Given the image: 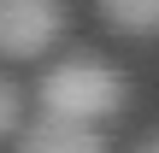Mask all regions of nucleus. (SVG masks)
I'll return each instance as SVG.
<instances>
[{
    "label": "nucleus",
    "mask_w": 159,
    "mask_h": 153,
    "mask_svg": "<svg viewBox=\"0 0 159 153\" xmlns=\"http://www.w3.org/2000/svg\"><path fill=\"white\" fill-rule=\"evenodd\" d=\"M41 118H65V124H100V118H112V112H124V100H130V83L106 65V59H94V53H71V59H59L47 77H41Z\"/></svg>",
    "instance_id": "obj_1"
},
{
    "label": "nucleus",
    "mask_w": 159,
    "mask_h": 153,
    "mask_svg": "<svg viewBox=\"0 0 159 153\" xmlns=\"http://www.w3.org/2000/svg\"><path fill=\"white\" fill-rule=\"evenodd\" d=\"M65 35V0H0V59H41Z\"/></svg>",
    "instance_id": "obj_2"
},
{
    "label": "nucleus",
    "mask_w": 159,
    "mask_h": 153,
    "mask_svg": "<svg viewBox=\"0 0 159 153\" xmlns=\"http://www.w3.org/2000/svg\"><path fill=\"white\" fill-rule=\"evenodd\" d=\"M18 153H106V142H100V130H94V124L35 118V124L18 136Z\"/></svg>",
    "instance_id": "obj_3"
},
{
    "label": "nucleus",
    "mask_w": 159,
    "mask_h": 153,
    "mask_svg": "<svg viewBox=\"0 0 159 153\" xmlns=\"http://www.w3.org/2000/svg\"><path fill=\"white\" fill-rule=\"evenodd\" d=\"M94 6L124 35H159V0H94Z\"/></svg>",
    "instance_id": "obj_4"
},
{
    "label": "nucleus",
    "mask_w": 159,
    "mask_h": 153,
    "mask_svg": "<svg viewBox=\"0 0 159 153\" xmlns=\"http://www.w3.org/2000/svg\"><path fill=\"white\" fill-rule=\"evenodd\" d=\"M18 118H24V94H18L12 77H0V142L18 130Z\"/></svg>",
    "instance_id": "obj_5"
},
{
    "label": "nucleus",
    "mask_w": 159,
    "mask_h": 153,
    "mask_svg": "<svg viewBox=\"0 0 159 153\" xmlns=\"http://www.w3.org/2000/svg\"><path fill=\"white\" fill-rule=\"evenodd\" d=\"M142 153H159V136H153V142H142Z\"/></svg>",
    "instance_id": "obj_6"
}]
</instances>
